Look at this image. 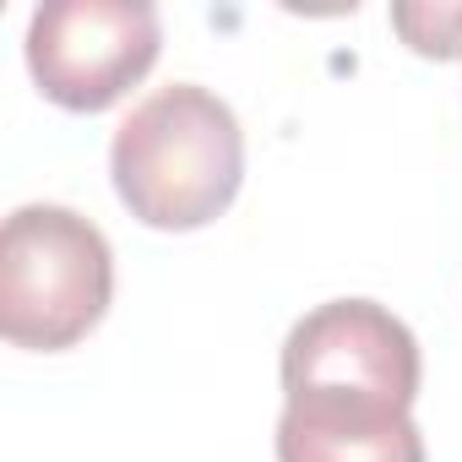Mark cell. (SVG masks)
Masks as SVG:
<instances>
[{"instance_id":"obj_1","label":"cell","mask_w":462,"mask_h":462,"mask_svg":"<svg viewBox=\"0 0 462 462\" xmlns=\"http://www.w3.org/2000/svg\"><path fill=\"white\" fill-rule=\"evenodd\" d=\"M115 196L136 223L185 235L228 212L245 180V131L217 93L196 82L142 98L109 142Z\"/></svg>"},{"instance_id":"obj_2","label":"cell","mask_w":462,"mask_h":462,"mask_svg":"<svg viewBox=\"0 0 462 462\" xmlns=\"http://www.w3.org/2000/svg\"><path fill=\"white\" fill-rule=\"evenodd\" d=\"M115 294L104 228L71 207L28 201L0 228V332L12 348L60 354L82 343Z\"/></svg>"},{"instance_id":"obj_3","label":"cell","mask_w":462,"mask_h":462,"mask_svg":"<svg viewBox=\"0 0 462 462\" xmlns=\"http://www.w3.org/2000/svg\"><path fill=\"white\" fill-rule=\"evenodd\" d=\"M163 23L147 0H50L28 23V71L71 115L120 104L158 60Z\"/></svg>"},{"instance_id":"obj_4","label":"cell","mask_w":462,"mask_h":462,"mask_svg":"<svg viewBox=\"0 0 462 462\" xmlns=\"http://www.w3.org/2000/svg\"><path fill=\"white\" fill-rule=\"evenodd\" d=\"M365 386L397 402L419 397V343L375 300H332L294 321L283 343V392Z\"/></svg>"},{"instance_id":"obj_5","label":"cell","mask_w":462,"mask_h":462,"mask_svg":"<svg viewBox=\"0 0 462 462\" xmlns=\"http://www.w3.org/2000/svg\"><path fill=\"white\" fill-rule=\"evenodd\" d=\"M278 462H424L413 402L365 386L283 392Z\"/></svg>"},{"instance_id":"obj_6","label":"cell","mask_w":462,"mask_h":462,"mask_svg":"<svg viewBox=\"0 0 462 462\" xmlns=\"http://www.w3.org/2000/svg\"><path fill=\"white\" fill-rule=\"evenodd\" d=\"M392 23L419 55H440V60L462 55V6H397Z\"/></svg>"}]
</instances>
